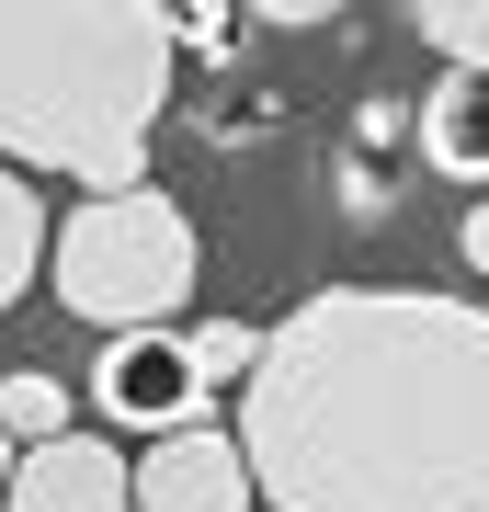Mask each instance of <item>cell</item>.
I'll return each instance as SVG.
<instances>
[{
	"mask_svg": "<svg viewBox=\"0 0 489 512\" xmlns=\"http://www.w3.org/2000/svg\"><path fill=\"white\" fill-rule=\"evenodd\" d=\"M273 512H489V308L410 285H319L239 387Z\"/></svg>",
	"mask_w": 489,
	"mask_h": 512,
	"instance_id": "1",
	"label": "cell"
},
{
	"mask_svg": "<svg viewBox=\"0 0 489 512\" xmlns=\"http://www.w3.org/2000/svg\"><path fill=\"white\" fill-rule=\"evenodd\" d=\"M171 0H0V160L126 194L171 103Z\"/></svg>",
	"mask_w": 489,
	"mask_h": 512,
	"instance_id": "2",
	"label": "cell"
},
{
	"mask_svg": "<svg viewBox=\"0 0 489 512\" xmlns=\"http://www.w3.org/2000/svg\"><path fill=\"white\" fill-rule=\"evenodd\" d=\"M46 285H57V308H80L91 330H171L182 319V296H194V217H182L171 194H91L69 228H57V251H46Z\"/></svg>",
	"mask_w": 489,
	"mask_h": 512,
	"instance_id": "3",
	"label": "cell"
},
{
	"mask_svg": "<svg viewBox=\"0 0 489 512\" xmlns=\"http://www.w3.org/2000/svg\"><path fill=\"white\" fill-rule=\"evenodd\" d=\"M205 387H217V376L194 365L182 330H114L103 365H91V410H103V433L171 444V433H194V421H205Z\"/></svg>",
	"mask_w": 489,
	"mask_h": 512,
	"instance_id": "4",
	"label": "cell"
},
{
	"mask_svg": "<svg viewBox=\"0 0 489 512\" xmlns=\"http://www.w3.org/2000/svg\"><path fill=\"white\" fill-rule=\"evenodd\" d=\"M262 478H251V444L217 433V421H194V433L148 444L137 456V512H251Z\"/></svg>",
	"mask_w": 489,
	"mask_h": 512,
	"instance_id": "5",
	"label": "cell"
},
{
	"mask_svg": "<svg viewBox=\"0 0 489 512\" xmlns=\"http://www.w3.org/2000/svg\"><path fill=\"white\" fill-rule=\"evenodd\" d=\"M12 512H137V467L114 456V433L23 444V467H12Z\"/></svg>",
	"mask_w": 489,
	"mask_h": 512,
	"instance_id": "6",
	"label": "cell"
},
{
	"mask_svg": "<svg viewBox=\"0 0 489 512\" xmlns=\"http://www.w3.org/2000/svg\"><path fill=\"white\" fill-rule=\"evenodd\" d=\"M421 160L444 183H478L489 194V69H444L421 92Z\"/></svg>",
	"mask_w": 489,
	"mask_h": 512,
	"instance_id": "7",
	"label": "cell"
},
{
	"mask_svg": "<svg viewBox=\"0 0 489 512\" xmlns=\"http://www.w3.org/2000/svg\"><path fill=\"white\" fill-rule=\"evenodd\" d=\"M57 251V228H46V205L23 194V171H0V308H12L23 285H35V262Z\"/></svg>",
	"mask_w": 489,
	"mask_h": 512,
	"instance_id": "8",
	"label": "cell"
},
{
	"mask_svg": "<svg viewBox=\"0 0 489 512\" xmlns=\"http://www.w3.org/2000/svg\"><path fill=\"white\" fill-rule=\"evenodd\" d=\"M410 23L444 69H489V0H410Z\"/></svg>",
	"mask_w": 489,
	"mask_h": 512,
	"instance_id": "9",
	"label": "cell"
},
{
	"mask_svg": "<svg viewBox=\"0 0 489 512\" xmlns=\"http://www.w3.org/2000/svg\"><path fill=\"white\" fill-rule=\"evenodd\" d=\"M0 421H12V444H57V433H69V387L35 376V365H12V376H0Z\"/></svg>",
	"mask_w": 489,
	"mask_h": 512,
	"instance_id": "10",
	"label": "cell"
},
{
	"mask_svg": "<svg viewBox=\"0 0 489 512\" xmlns=\"http://www.w3.org/2000/svg\"><path fill=\"white\" fill-rule=\"evenodd\" d=\"M182 342H194V365H205V376H239V387H251L273 330H251V319H205V330H182Z\"/></svg>",
	"mask_w": 489,
	"mask_h": 512,
	"instance_id": "11",
	"label": "cell"
},
{
	"mask_svg": "<svg viewBox=\"0 0 489 512\" xmlns=\"http://www.w3.org/2000/svg\"><path fill=\"white\" fill-rule=\"evenodd\" d=\"M251 12H262V23H285V35H319V23H342L353 0H251Z\"/></svg>",
	"mask_w": 489,
	"mask_h": 512,
	"instance_id": "12",
	"label": "cell"
},
{
	"mask_svg": "<svg viewBox=\"0 0 489 512\" xmlns=\"http://www.w3.org/2000/svg\"><path fill=\"white\" fill-rule=\"evenodd\" d=\"M171 23H182L194 46H217V35H228V0H171Z\"/></svg>",
	"mask_w": 489,
	"mask_h": 512,
	"instance_id": "13",
	"label": "cell"
},
{
	"mask_svg": "<svg viewBox=\"0 0 489 512\" xmlns=\"http://www.w3.org/2000/svg\"><path fill=\"white\" fill-rule=\"evenodd\" d=\"M455 251H467V274H489V194L467 205V228H455Z\"/></svg>",
	"mask_w": 489,
	"mask_h": 512,
	"instance_id": "14",
	"label": "cell"
},
{
	"mask_svg": "<svg viewBox=\"0 0 489 512\" xmlns=\"http://www.w3.org/2000/svg\"><path fill=\"white\" fill-rule=\"evenodd\" d=\"M12 467H23V444H12V421H0V501H12Z\"/></svg>",
	"mask_w": 489,
	"mask_h": 512,
	"instance_id": "15",
	"label": "cell"
}]
</instances>
